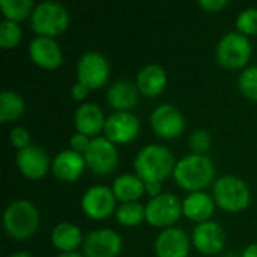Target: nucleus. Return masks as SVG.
Here are the masks:
<instances>
[{"instance_id":"e433bc0d","label":"nucleus","mask_w":257,"mask_h":257,"mask_svg":"<svg viewBox=\"0 0 257 257\" xmlns=\"http://www.w3.org/2000/svg\"><path fill=\"white\" fill-rule=\"evenodd\" d=\"M241 257H257V244H250L248 247H245L241 253Z\"/></svg>"},{"instance_id":"a211bd4d","label":"nucleus","mask_w":257,"mask_h":257,"mask_svg":"<svg viewBox=\"0 0 257 257\" xmlns=\"http://www.w3.org/2000/svg\"><path fill=\"white\" fill-rule=\"evenodd\" d=\"M107 117L102 108L95 102H83L77 107L74 113V126L77 133H81L90 139L99 137L104 133Z\"/></svg>"},{"instance_id":"7c9ffc66","label":"nucleus","mask_w":257,"mask_h":257,"mask_svg":"<svg viewBox=\"0 0 257 257\" xmlns=\"http://www.w3.org/2000/svg\"><path fill=\"white\" fill-rule=\"evenodd\" d=\"M212 143L211 134L206 130H194L190 136V148L193 151V154H202L206 155V152L209 151Z\"/></svg>"},{"instance_id":"39448f33","label":"nucleus","mask_w":257,"mask_h":257,"mask_svg":"<svg viewBox=\"0 0 257 257\" xmlns=\"http://www.w3.org/2000/svg\"><path fill=\"white\" fill-rule=\"evenodd\" d=\"M212 197L218 208L227 212H241L251 202V191L244 179L235 175H224L214 182Z\"/></svg>"},{"instance_id":"7ed1b4c3","label":"nucleus","mask_w":257,"mask_h":257,"mask_svg":"<svg viewBox=\"0 0 257 257\" xmlns=\"http://www.w3.org/2000/svg\"><path fill=\"white\" fill-rule=\"evenodd\" d=\"M41 223V215L36 205L26 199L11 202L3 212V227L8 236L17 241H24L33 236Z\"/></svg>"},{"instance_id":"f8f14e48","label":"nucleus","mask_w":257,"mask_h":257,"mask_svg":"<svg viewBox=\"0 0 257 257\" xmlns=\"http://www.w3.org/2000/svg\"><path fill=\"white\" fill-rule=\"evenodd\" d=\"M140 133V119L133 111H113L104 126V137L114 145H126Z\"/></svg>"},{"instance_id":"412c9836","label":"nucleus","mask_w":257,"mask_h":257,"mask_svg":"<svg viewBox=\"0 0 257 257\" xmlns=\"http://www.w3.org/2000/svg\"><path fill=\"white\" fill-rule=\"evenodd\" d=\"M217 208V203L214 197L205 191H196L190 193L182 200V214L188 220L200 224L205 221H209L214 215Z\"/></svg>"},{"instance_id":"c9c22d12","label":"nucleus","mask_w":257,"mask_h":257,"mask_svg":"<svg viewBox=\"0 0 257 257\" xmlns=\"http://www.w3.org/2000/svg\"><path fill=\"white\" fill-rule=\"evenodd\" d=\"M161 182H145V188H146V194L152 197H157L158 194H161Z\"/></svg>"},{"instance_id":"aec40b11","label":"nucleus","mask_w":257,"mask_h":257,"mask_svg":"<svg viewBox=\"0 0 257 257\" xmlns=\"http://www.w3.org/2000/svg\"><path fill=\"white\" fill-rule=\"evenodd\" d=\"M107 102L114 111H131L140 98V90L131 80L122 78L111 83L107 89Z\"/></svg>"},{"instance_id":"58836bf2","label":"nucleus","mask_w":257,"mask_h":257,"mask_svg":"<svg viewBox=\"0 0 257 257\" xmlns=\"http://www.w3.org/2000/svg\"><path fill=\"white\" fill-rule=\"evenodd\" d=\"M8 257H33L32 254L26 253V251H15V253H11Z\"/></svg>"},{"instance_id":"4c0bfd02","label":"nucleus","mask_w":257,"mask_h":257,"mask_svg":"<svg viewBox=\"0 0 257 257\" xmlns=\"http://www.w3.org/2000/svg\"><path fill=\"white\" fill-rule=\"evenodd\" d=\"M56 257H84V254L77 253V251H71V253H59Z\"/></svg>"},{"instance_id":"9d476101","label":"nucleus","mask_w":257,"mask_h":257,"mask_svg":"<svg viewBox=\"0 0 257 257\" xmlns=\"http://www.w3.org/2000/svg\"><path fill=\"white\" fill-rule=\"evenodd\" d=\"M116 196L111 187L92 185L81 197V209L90 220H105L116 212Z\"/></svg>"},{"instance_id":"9b49d317","label":"nucleus","mask_w":257,"mask_h":257,"mask_svg":"<svg viewBox=\"0 0 257 257\" xmlns=\"http://www.w3.org/2000/svg\"><path fill=\"white\" fill-rule=\"evenodd\" d=\"M149 122H151L152 131L158 137L166 139V140L179 137L185 130L184 114L181 113L178 107L169 102L160 104L157 108H154V111L151 113Z\"/></svg>"},{"instance_id":"0eeeda50","label":"nucleus","mask_w":257,"mask_h":257,"mask_svg":"<svg viewBox=\"0 0 257 257\" xmlns=\"http://www.w3.org/2000/svg\"><path fill=\"white\" fill-rule=\"evenodd\" d=\"M146 221L157 229L173 227V224L181 218L182 200L173 193H161L157 197L149 199L145 205Z\"/></svg>"},{"instance_id":"2eb2a0df","label":"nucleus","mask_w":257,"mask_h":257,"mask_svg":"<svg viewBox=\"0 0 257 257\" xmlns=\"http://www.w3.org/2000/svg\"><path fill=\"white\" fill-rule=\"evenodd\" d=\"M15 164L23 176L27 179H41L44 178L48 170H51V160L45 149L38 145H30L17 152Z\"/></svg>"},{"instance_id":"72a5a7b5","label":"nucleus","mask_w":257,"mask_h":257,"mask_svg":"<svg viewBox=\"0 0 257 257\" xmlns=\"http://www.w3.org/2000/svg\"><path fill=\"white\" fill-rule=\"evenodd\" d=\"M229 5L227 0H199V6L206 12H220Z\"/></svg>"},{"instance_id":"a878e982","label":"nucleus","mask_w":257,"mask_h":257,"mask_svg":"<svg viewBox=\"0 0 257 257\" xmlns=\"http://www.w3.org/2000/svg\"><path fill=\"white\" fill-rule=\"evenodd\" d=\"M116 221L120 226L125 227H136L146 221V211L145 205L140 202H128V203H120L114 212Z\"/></svg>"},{"instance_id":"f704fd0d","label":"nucleus","mask_w":257,"mask_h":257,"mask_svg":"<svg viewBox=\"0 0 257 257\" xmlns=\"http://www.w3.org/2000/svg\"><path fill=\"white\" fill-rule=\"evenodd\" d=\"M89 89L84 86V84H81V83H78V81H75L74 84H72V87H71V96H72V99L74 101H78V102H86L84 99L87 98V95H89Z\"/></svg>"},{"instance_id":"4be33fe9","label":"nucleus","mask_w":257,"mask_h":257,"mask_svg":"<svg viewBox=\"0 0 257 257\" xmlns=\"http://www.w3.org/2000/svg\"><path fill=\"white\" fill-rule=\"evenodd\" d=\"M167 80V72L161 65L149 63L137 72L136 84L140 90V95H145L148 98H157L164 92Z\"/></svg>"},{"instance_id":"c85d7f7f","label":"nucleus","mask_w":257,"mask_h":257,"mask_svg":"<svg viewBox=\"0 0 257 257\" xmlns=\"http://www.w3.org/2000/svg\"><path fill=\"white\" fill-rule=\"evenodd\" d=\"M238 87L247 99L257 101V65L242 69L238 78Z\"/></svg>"},{"instance_id":"dca6fc26","label":"nucleus","mask_w":257,"mask_h":257,"mask_svg":"<svg viewBox=\"0 0 257 257\" xmlns=\"http://www.w3.org/2000/svg\"><path fill=\"white\" fill-rule=\"evenodd\" d=\"M191 248V238L179 227L163 229L154 242L157 257H188Z\"/></svg>"},{"instance_id":"20e7f679","label":"nucleus","mask_w":257,"mask_h":257,"mask_svg":"<svg viewBox=\"0 0 257 257\" xmlns=\"http://www.w3.org/2000/svg\"><path fill=\"white\" fill-rule=\"evenodd\" d=\"M69 26V12L59 2L45 0L35 6L30 15V27L38 36L54 38Z\"/></svg>"},{"instance_id":"b1692460","label":"nucleus","mask_w":257,"mask_h":257,"mask_svg":"<svg viewBox=\"0 0 257 257\" xmlns=\"http://www.w3.org/2000/svg\"><path fill=\"white\" fill-rule=\"evenodd\" d=\"M111 190L116 196V199L120 203H128V202H139V199L146 193L145 182L134 173H123L119 175L113 184Z\"/></svg>"},{"instance_id":"f257e3e1","label":"nucleus","mask_w":257,"mask_h":257,"mask_svg":"<svg viewBox=\"0 0 257 257\" xmlns=\"http://www.w3.org/2000/svg\"><path fill=\"white\" fill-rule=\"evenodd\" d=\"M217 169L214 161L208 155L188 154L181 158L173 170V179L185 191L196 193L205 191L215 182Z\"/></svg>"},{"instance_id":"ddd939ff","label":"nucleus","mask_w":257,"mask_h":257,"mask_svg":"<svg viewBox=\"0 0 257 257\" xmlns=\"http://www.w3.org/2000/svg\"><path fill=\"white\" fill-rule=\"evenodd\" d=\"M123 239L113 229H96L83 242L84 257H117L122 251Z\"/></svg>"},{"instance_id":"5701e85b","label":"nucleus","mask_w":257,"mask_h":257,"mask_svg":"<svg viewBox=\"0 0 257 257\" xmlns=\"http://www.w3.org/2000/svg\"><path fill=\"white\" fill-rule=\"evenodd\" d=\"M84 238L81 229L77 224L63 221L54 226L51 232V244L60 253H71L75 251L80 245H83Z\"/></svg>"},{"instance_id":"1a4fd4ad","label":"nucleus","mask_w":257,"mask_h":257,"mask_svg":"<svg viewBox=\"0 0 257 257\" xmlns=\"http://www.w3.org/2000/svg\"><path fill=\"white\" fill-rule=\"evenodd\" d=\"M86 167L99 176L110 175L119 164V152L117 146L110 142L107 137L99 136L92 139L89 149L84 154Z\"/></svg>"},{"instance_id":"cd10ccee","label":"nucleus","mask_w":257,"mask_h":257,"mask_svg":"<svg viewBox=\"0 0 257 257\" xmlns=\"http://www.w3.org/2000/svg\"><path fill=\"white\" fill-rule=\"evenodd\" d=\"M23 30L21 26L15 21L3 20L0 23V47L5 50H11L18 45L21 41Z\"/></svg>"},{"instance_id":"f03ea898","label":"nucleus","mask_w":257,"mask_h":257,"mask_svg":"<svg viewBox=\"0 0 257 257\" xmlns=\"http://www.w3.org/2000/svg\"><path fill=\"white\" fill-rule=\"evenodd\" d=\"M176 163L178 161L169 148L151 143L137 152L134 158V170L143 182L163 184V181H166L170 175L173 176Z\"/></svg>"},{"instance_id":"6ab92c4d","label":"nucleus","mask_w":257,"mask_h":257,"mask_svg":"<svg viewBox=\"0 0 257 257\" xmlns=\"http://www.w3.org/2000/svg\"><path fill=\"white\" fill-rule=\"evenodd\" d=\"M86 167V160L83 154L72 149H63L51 161V172L56 179L62 182H75L80 179Z\"/></svg>"},{"instance_id":"6e6552de","label":"nucleus","mask_w":257,"mask_h":257,"mask_svg":"<svg viewBox=\"0 0 257 257\" xmlns=\"http://www.w3.org/2000/svg\"><path fill=\"white\" fill-rule=\"evenodd\" d=\"M110 78V63L98 51H86L77 62V81L89 90L101 89Z\"/></svg>"},{"instance_id":"4468645a","label":"nucleus","mask_w":257,"mask_h":257,"mask_svg":"<svg viewBox=\"0 0 257 257\" xmlns=\"http://www.w3.org/2000/svg\"><path fill=\"white\" fill-rule=\"evenodd\" d=\"M191 244L199 253L205 256H215L221 253L226 245V232L212 220L196 224L191 233Z\"/></svg>"},{"instance_id":"393cba45","label":"nucleus","mask_w":257,"mask_h":257,"mask_svg":"<svg viewBox=\"0 0 257 257\" xmlns=\"http://www.w3.org/2000/svg\"><path fill=\"white\" fill-rule=\"evenodd\" d=\"M26 111L24 98L14 90H3L0 93V122L9 123L20 119Z\"/></svg>"},{"instance_id":"f3484780","label":"nucleus","mask_w":257,"mask_h":257,"mask_svg":"<svg viewBox=\"0 0 257 257\" xmlns=\"http://www.w3.org/2000/svg\"><path fill=\"white\" fill-rule=\"evenodd\" d=\"M30 60L44 68L56 69L63 63V51L54 38L48 36H35L29 44Z\"/></svg>"},{"instance_id":"473e14b6","label":"nucleus","mask_w":257,"mask_h":257,"mask_svg":"<svg viewBox=\"0 0 257 257\" xmlns=\"http://www.w3.org/2000/svg\"><path fill=\"white\" fill-rule=\"evenodd\" d=\"M90 142H92V139L90 137H87V136H84V134H81V133H75V134H72L71 136V139H69V149H72V151H75V152H78V154H86V151L89 149V146H90Z\"/></svg>"},{"instance_id":"bb28decb","label":"nucleus","mask_w":257,"mask_h":257,"mask_svg":"<svg viewBox=\"0 0 257 257\" xmlns=\"http://www.w3.org/2000/svg\"><path fill=\"white\" fill-rule=\"evenodd\" d=\"M36 5L30 0H0V8L5 20L20 23L26 20L27 17L30 18L33 9Z\"/></svg>"},{"instance_id":"2f4dec72","label":"nucleus","mask_w":257,"mask_h":257,"mask_svg":"<svg viewBox=\"0 0 257 257\" xmlns=\"http://www.w3.org/2000/svg\"><path fill=\"white\" fill-rule=\"evenodd\" d=\"M9 143L12 145V148L17 149V152L24 149V148H27V146H30L32 143H30V133H29V130L24 128V126H15L9 133Z\"/></svg>"},{"instance_id":"c756f323","label":"nucleus","mask_w":257,"mask_h":257,"mask_svg":"<svg viewBox=\"0 0 257 257\" xmlns=\"http://www.w3.org/2000/svg\"><path fill=\"white\" fill-rule=\"evenodd\" d=\"M236 29L245 36L257 35V8H247L236 17Z\"/></svg>"},{"instance_id":"423d86ee","label":"nucleus","mask_w":257,"mask_h":257,"mask_svg":"<svg viewBox=\"0 0 257 257\" xmlns=\"http://www.w3.org/2000/svg\"><path fill=\"white\" fill-rule=\"evenodd\" d=\"M253 54V45L248 36L239 32H229L218 41L215 47L217 62L229 69L244 68Z\"/></svg>"}]
</instances>
